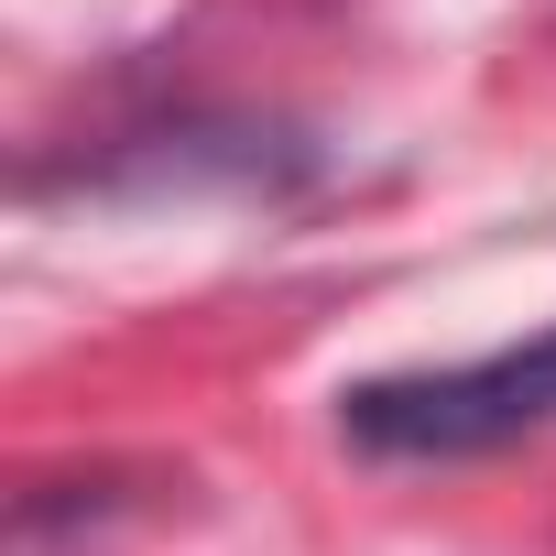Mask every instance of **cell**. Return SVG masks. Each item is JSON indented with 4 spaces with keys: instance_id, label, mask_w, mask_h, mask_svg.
I'll use <instances>...</instances> for the list:
<instances>
[{
    "instance_id": "cell-1",
    "label": "cell",
    "mask_w": 556,
    "mask_h": 556,
    "mask_svg": "<svg viewBox=\"0 0 556 556\" xmlns=\"http://www.w3.org/2000/svg\"><path fill=\"white\" fill-rule=\"evenodd\" d=\"M339 426L371 458H480L513 447L534 426H556V328L491 350V361H447V371H382L361 393H339Z\"/></svg>"
}]
</instances>
